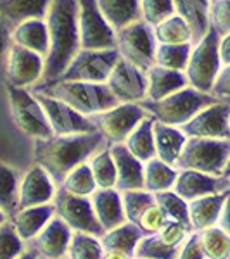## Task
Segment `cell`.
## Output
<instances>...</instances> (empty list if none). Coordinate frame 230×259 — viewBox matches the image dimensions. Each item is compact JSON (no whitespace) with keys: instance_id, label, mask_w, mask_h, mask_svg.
I'll list each match as a JSON object with an SVG mask.
<instances>
[{"instance_id":"6da1fadb","label":"cell","mask_w":230,"mask_h":259,"mask_svg":"<svg viewBox=\"0 0 230 259\" xmlns=\"http://www.w3.org/2000/svg\"><path fill=\"white\" fill-rule=\"evenodd\" d=\"M109 145L100 132L76 133V135H54L50 139L35 140L33 145V162L42 166L61 185L66 175L82 162H87Z\"/></svg>"},{"instance_id":"7a4b0ae2","label":"cell","mask_w":230,"mask_h":259,"mask_svg":"<svg viewBox=\"0 0 230 259\" xmlns=\"http://www.w3.org/2000/svg\"><path fill=\"white\" fill-rule=\"evenodd\" d=\"M45 21L49 28L50 49L45 57V69L40 83L57 80L82 50L78 0H52Z\"/></svg>"},{"instance_id":"3957f363","label":"cell","mask_w":230,"mask_h":259,"mask_svg":"<svg viewBox=\"0 0 230 259\" xmlns=\"http://www.w3.org/2000/svg\"><path fill=\"white\" fill-rule=\"evenodd\" d=\"M31 90H39L42 94H47L50 97L62 100L87 118L100 114V112L120 104V100L114 97L107 83L54 80L47 83H39Z\"/></svg>"},{"instance_id":"277c9868","label":"cell","mask_w":230,"mask_h":259,"mask_svg":"<svg viewBox=\"0 0 230 259\" xmlns=\"http://www.w3.org/2000/svg\"><path fill=\"white\" fill-rule=\"evenodd\" d=\"M218 100L220 99L213 94H206V92L196 90L194 87L187 85L185 89L175 92L161 100H144L140 102V106L156 121L182 128L198 112Z\"/></svg>"},{"instance_id":"5b68a950","label":"cell","mask_w":230,"mask_h":259,"mask_svg":"<svg viewBox=\"0 0 230 259\" xmlns=\"http://www.w3.org/2000/svg\"><path fill=\"white\" fill-rule=\"evenodd\" d=\"M228 157L230 140L187 137V142L175 168L194 169L201 171V173L215 175V177H223Z\"/></svg>"},{"instance_id":"8992f818","label":"cell","mask_w":230,"mask_h":259,"mask_svg":"<svg viewBox=\"0 0 230 259\" xmlns=\"http://www.w3.org/2000/svg\"><path fill=\"white\" fill-rule=\"evenodd\" d=\"M6 94L9 99L12 119L24 135L31 137L33 140H44L54 137L47 116L42 109L39 99L30 89L16 87L6 81Z\"/></svg>"},{"instance_id":"52a82bcc","label":"cell","mask_w":230,"mask_h":259,"mask_svg":"<svg viewBox=\"0 0 230 259\" xmlns=\"http://www.w3.org/2000/svg\"><path fill=\"white\" fill-rule=\"evenodd\" d=\"M220 35L215 30H210L204 38L192 45V52L189 57L185 74L189 85L196 90L211 94L218 73L221 69L220 52H218Z\"/></svg>"},{"instance_id":"ba28073f","label":"cell","mask_w":230,"mask_h":259,"mask_svg":"<svg viewBox=\"0 0 230 259\" xmlns=\"http://www.w3.org/2000/svg\"><path fill=\"white\" fill-rule=\"evenodd\" d=\"M120 56L130 61L142 71H147L156 64V49L158 40L154 36V28L144 19L125 26L123 30L116 31Z\"/></svg>"},{"instance_id":"9c48e42d","label":"cell","mask_w":230,"mask_h":259,"mask_svg":"<svg viewBox=\"0 0 230 259\" xmlns=\"http://www.w3.org/2000/svg\"><path fill=\"white\" fill-rule=\"evenodd\" d=\"M120 57L118 49H82L57 80L106 83Z\"/></svg>"},{"instance_id":"30bf717a","label":"cell","mask_w":230,"mask_h":259,"mask_svg":"<svg viewBox=\"0 0 230 259\" xmlns=\"http://www.w3.org/2000/svg\"><path fill=\"white\" fill-rule=\"evenodd\" d=\"M52 204L56 216H59L73 232L89 233V235L99 237V239L106 233L97 221L90 197L73 195L59 187Z\"/></svg>"},{"instance_id":"8fae6325","label":"cell","mask_w":230,"mask_h":259,"mask_svg":"<svg viewBox=\"0 0 230 259\" xmlns=\"http://www.w3.org/2000/svg\"><path fill=\"white\" fill-rule=\"evenodd\" d=\"M149 112L140 104L120 102L118 106L92 116L97 132L104 135V139L111 144H125V140L130 137V133L145 119Z\"/></svg>"},{"instance_id":"7c38bea8","label":"cell","mask_w":230,"mask_h":259,"mask_svg":"<svg viewBox=\"0 0 230 259\" xmlns=\"http://www.w3.org/2000/svg\"><path fill=\"white\" fill-rule=\"evenodd\" d=\"M78 28L82 49H116V30L99 9L97 0H78Z\"/></svg>"},{"instance_id":"4fadbf2b","label":"cell","mask_w":230,"mask_h":259,"mask_svg":"<svg viewBox=\"0 0 230 259\" xmlns=\"http://www.w3.org/2000/svg\"><path fill=\"white\" fill-rule=\"evenodd\" d=\"M31 90V89H30ZM35 97L39 99L42 109L47 116L54 135H76V133H92L97 132L92 118L80 114L66 102L50 97L47 94H42L39 90H31Z\"/></svg>"},{"instance_id":"5bb4252c","label":"cell","mask_w":230,"mask_h":259,"mask_svg":"<svg viewBox=\"0 0 230 259\" xmlns=\"http://www.w3.org/2000/svg\"><path fill=\"white\" fill-rule=\"evenodd\" d=\"M106 83L120 102L140 104L147 99V73L123 57H120Z\"/></svg>"},{"instance_id":"9a60e30c","label":"cell","mask_w":230,"mask_h":259,"mask_svg":"<svg viewBox=\"0 0 230 259\" xmlns=\"http://www.w3.org/2000/svg\"><path fill=\"white\" fill-rule=\"evenodd\" d=\"M45 59L36 52L12 44L6 62V81L23 89H33L39 85L44 76Z\"/></svg>"},{"instance_id":"2e32d148","label":"cell","mask_w":230,"mask_h":259,"mask_svg":"<svg viewBox=\"0 0 230 259\" xmlns=\"http://www.w3.org/2000/svg\"><path fill=\"white\" fill-rule=\"evenodd\" d=\"M187 137L230 140V102L218 100L192 118L180 128Z\"/></svg>"},{"instance_id":"e0dca14e","label":"cell","mask_w":230,"mask_h":259,"mask_svg":"<svg viewBox=\"0 0 230 259\" xmlns=\"http://www.w3.org/2000/svg\"><path fill=\"white\" fill-rule=\"evenodd\" d=\"M57 189L59 185L54 182L47 171L39 164H33L26 173L21 175L18 209L52 204Z\"/></svg>"},{"instance_id":"ac0fdd59","label":"cell","mask_w":230,"mask_h":259,"mask_svg":"<svg viewBox=\"0 0 230 259\" xmlns=\"http://www.w3.org/2000/svg\"><path fill=\"white\" fill-rule=\"evenodd\" d=\"M228 187V178L225 177H215V175L201 173V171L194 169H178V177L173 190L182 199L190 202V200L204 197V195L227 192Z\"/></svg>"},{"instance_id":"d6986e66","label":"cell","mask_w":230,"mask_h":259,"mask_svg":"<svg viewBox=\"0 0 230 259\" xmlns=\"http://www.w3.org/2000/svg\"><path fill=\"white\" fill-rule=\"evenodd\" d=\"M71 237H73V230L59 216L54 214L49 220V223L42 228V232L28 245H31L42 257L62 259L68 256Z\"/></svg>"},{"instance_id":"ffe728a7","label":"cell","mask_w":230,"mask_h":259,"mask_svg":"<svg viewBox=\"0 0 230 259\" xmlns=\"http://www.w3.org/2000/svg\"><path fill=\"white\" fill-rule=\"evenodd\" d=\"M109 150L116 164L118 182L116 189L120 192L127 190H142L144 189V164L140 159L125 147V144H111Z\"/></svg>"},{"instance_id":"44dd1931","label":"cell","mask_w":230,"mask_h":259,"mask_svg":"<svg viewBox=\"0 0 230 259\" xmlns=\"http://www.w3.org/2000/svg\"><path fill=\"white\" fill-rule=\"evenodd\" d=\"M90 200L97 221L104 228V232L120 227L127 221L123 199H121V192L118 189H97L90 195Z\"/></svg>"},{"instance_id":"7402d4cb","label":"cell","mask_w":230,"mask_h":259,"mask_svg":"<svg viewBox=\"0 0 230 259\" xmlns=\"http://www.w3.org/2000/svg\"><path fill=\"white\" fill-rule=\"evenodd\" d=\"M56 214L54 212V204H44V206H33L18 209L11 216L9 221L14 227L16 233L23 239L26 244L35 239L42 232V228L49 223V220Z\"/></svg>"},{"instance_id":"603a6c76","label":"cell","mask_w":230,"mask_h":259,"mask_svg":"<svg viewBox=\"0 0 230 259\" xmlns=\"http://www.w3.org/2000/svg\"><path fill=\"white\" fill-rule=\"evenodd\" d=\"M230 194V190L221 194L204 195V197L194 199L189 202V221L192 232H201L211 227H216L220 220L221 207L225 204V199Z\"/></svg>"},{"instance_id":"cb8c5ba5","label":"cell","mask_w":230,"mask_h":259,"mask_svg":"<svg viewBox=\"0 0 230 259\" xmlns=\"http://www.w3.org/2000/svg\"><path fill=\"white\" fill-rule=\"evenodd\" d=\"M12 41L21 47L40 54L42 57H47L50 49V36L45 19H26L21 21L12 30Z\"/></svg>"},{"instance_id":"d4e9b609","label":"cell","mask_w":230,"mask_h":259,"mask_svg":"<svg viewBox=\"0 0 230 259\" xmlns=\"http://www.w3.org/2000/svg\"><path fill=\"white\" fill-rule=\"evenodd\" d=\"M187 85H189V80L183 71H175L154 64L147 71V99L145 100H161L175 92L185 89Z\"/></svg>"},{"instance_id":"484cf974","label":"cell","mask_w":230,"mask_h":259,"mask_svg":"<svg viewBox=\"0 0 230 259\" xmlns=\"http://www.w3.org/2000/svg\"><path fill=\"white\" fill-rule=\"evenodd\" d=\"M187 135L178 126L165 124L161 121H154V144H156V157L165 161L166 164L177 166Z\"/></svg>"},{"instance_id":"4316f807","label":"cell","mask_w":230,"mask_h":259,"mask_svg":"<svg viewBox=\"0 0 230 259\" xmlns=\"http://www.w3.org/2000/svg\"><path fill=\"white\" fill-rule=\"evenodd\" d=\"M175 12L189 23L192 31V45L198 44L211 30L210 6L211 0H173Z\"/></svg>"},{"instance_id":"83f0119b","label":"cell","mask_w":230,"mask_h":259,"mask_svg":"<svg viewBox=\"0 0 230 259\" xmlns=\"http://www.w3.org/2000/svg\"><path fill=\"white\" fill-rule=\"evenodd\" d=\"M144 237L142 230L135 223L125 221L120 227L107 230L102 237H100V244L106 252H118L123 256L133 259L135 257V249L139 240Z\"/></svg>"},{"instance_id":"f1b7e54d","label":"cell","mask_w":230,"mask_h":259,"mask_svg":"<svg viewBox=\"0 0 230 259\" xmlns=\"http://www.w3.org/2000/svg\"><path fill=\"white\" fill-rule=\"evenodd\" d=\"M52 0H0V14L18 24L26 19H45Z\"/></svg>"},{"instance_id":"f546056e","label":"cell","mask_w":230,"mask_h":259,"mask_svg":"<svg viewBox=\"0 0 230 259\" xmlns=\"http://www.w3.org/2000/svg\"><path fill=\"white\" fill-rule=\"evenodd\" d=\"M99 9L116 31L142 19L140 0H97Z\"/></svg>"},{"instance_id":"4dcf8cb0","label":"cell","mask_w":230,"mask_h":259,"mask_svg":"<svg viewBox=\"0 0 230 259\" xmlns=\"http://www.w3.org/2000/svg\"><path fill=\"white\" fill-rule=\"evenodd\" d=\"M154 119L152 116H147L145 119L140 121V124L130 133L125 140L127 147L137 159L142 162H147L156 157V144H154Z\"/></svg>"},{"instance_id":"1f68e13d","label":"cell","mask_w":230,"mask_h":259,"mask_svg":"<svg viewBox=\"0 0 230 259\" xmlns=\"http://www.w3.org/2000/svg\"><path fill=\"white\" fill-rule=\"evenodd\" d=\"M178 177V169L171 164H166L160 157L147 161L144 164V190L150 194L173 190Z\"/></svg>"},{"instance_id":"d6a6232c","label":"cell","mask_w":230,"mask_h":259,"mask_svg":"<svg viewBox=\"0 0 230 259\" xmlns=\"http://www.w3.org/2000/svg\"><path fill=\"white\" fill-rule=\"evenodd\" d=\"M21 175L12 166L0 159V209L7 216L18 211Z\"/></svg>"},{"instance_id":"836d02e7","label":"cell","mask_w":230,"mask_h":259,"mask_svg":"<svg viewBox=\"0 0 230 259\" xmlns=\"http://www.w3.org/2000/svg\"><path fill=\"white\" fill-rule=\"evenodd\" d=\"M89 166L92 169V175H94L97 189H116L118 173H116V164L114 159H112L109 145L95 152L89 159Z\"/></svg>"},{"instance_id":"e575fe53","label":"cell","mask_w":230,"mask_h":259,"mask_svg":"<svg viewBox=\"0 0 230 259\" xmlns=\"http://www.w3.org/2000/svg\"><path fill=\"white\" fill-rule=\"evenodd\" d=\"M152 28L158 44H192L189 23L177 12Z\"/></svg>"},{"instance_id":"d590c367","label":"cell","mask_w":230,"mask_h":259,"mask_svg":"<svg viewBox=\"0 0 230 259\" xmlns=\"http://www.w3.org/2000/svg\"><path fill=\"white\" fill-rule=\"evenodd\" d=\"M61 189H64L66 192L73 195H80V197H90L95 190H97V185H95L94 175H92V169L89 166V161L78 164L76 168H73L66 175V178L62 180Z\"/></svg>"},{"instance_id":"8d00e7d4","label":"cell","mask_w":230,"mask_h":259,"mask_svg":"<svg viewBox=\"0 0 230 259\" xmlns=\"http://www.w3.org/2000/svg\"><path fill=\"white\" fill-rule=\"evenodd\" d=\"M190 52L192 44H158L156 64L163 66V68L183 71L185 73Z\"/></svg>"},{"instance_id":"74e56055","label":"cell","mask_w":230,"mask_h":259,"mask_svg":"<svg viewBox=\"0 0 230 259\" xmlns=\"http://www.w3.org/2000/svg\"><path fill=\"white\" fill-rule=\"evenodd\" d=\"M199 240L206 259H230V235L220 227L201 230Z\"/></svg>"},{"instance_id":"f35d334b","label":"cell","mask_w":230,"mask_h":259,"mask_svg":"<svg viewBox=\"0 0 230 259\" xmlns=\"http://www.w3.org/2000/svg\"><path fill=\"white\" fill-rule=\"evenodd\" d=\"M106 250L100 244L99 237L89 235V233L73 232L69 247H68V259H102Z\"/></svg>"},{"instance_id":"ab89813d","label":"cell","mask_w":230,"mask_h":259,"mask_svg":"<svg viewBox=\"0 0 230 259\" xmlns=\"http://www.w3.org/2000/svg\"><path fill=\"white\" fill-rule=\"evenodd\" d=\"M154 200L161 207V211L165 212L166 220L171 221H180L190 227L189 221V202L185 199H182L175 190H165L154 194Z\"/></svg>"},{"instance_id":"60d3db41","label":"cell","mask_w":230,"mask_h":259,"mask_svg":"<svg viewBox=\"0 0 230 259\" xmlns=\"http://www.w3.org/2000/svg\"><path fill=\"white\" fill-rule=\"evenodd\" d=\"M180 247H171L166 245L158 233L144 235L137 244L135 257L133 259H177Z\"/></svg>"},{"instance_id":"b9f144b4","label":"cell","mask_w":230,"mask_h":259,"mask_svg":"<svg viewBox=\"0 0 230 259\" xmlns=\"http://www.w3.org/2000/svg\"><path fill=\"white\" fill-rule=\"evenodd\" d=\"M121 199H123V209H125V218L130 223H137V220L140 218V214L144 212L150 204H154V194H150L147 190H127L121 192Z\"/></svg>"},{"instance_id":"7bdbcfd3","label":"cell","mask_w":230,"mask_h":259,"mask_svg":"<svg viewBox=\"0 0 230 259\" xmlns=\"http://www.w3.org/2000/svg\"><path fill=\"white\" fill-rule=\"evenodd\" d=\"M26 242L16 233L9 220L0 225V259H16L26 249Z\"/></svg>"},{"instance_id":"ee69618b","label":"cell","mask_w":230,"mask_h":259,"mask_svg":"<svg viewBox=\"0 0 230 259\" xmlns=\"http://www.w3.org/2000/svg\"><path fill=\"white\" fill-rule=\"evenodd\" d=\"M140 12L145 23L156 26L175 14V4L173 0H140Z\"/></svg>"},{"instance_id":"f6af8a7d","label":"cell","mask_w":230,"mask_h":259,"mask_svg":"<svg viewBox=\"0 0 230 259\" xmlns=\"http://www.w3.org/2000/svg\"><path fill=\"white\" fill-rule=\"evenodd\" d=\"M210 24L220 36L230 33V0H211Z\"/></svg>"},{"instance_id":"bcb514c9","label":"cell","mask_w":230,"mask_h":259,"mask_svg":"<svg viewBox=\"0 0 230 259\" xmlns=\"http://www.w3.org/2000/svg\"><path fill=\"white\" fill-rule=\"evenodd\" d=\"M166 216L165 212L161 211V207L158 206L156 202L150 204V206L140 214V218L137 220V227L142 230L144 235H152V233H158L160 230L166 225Z\"/></svg>"},{"instance_id":"7dc6e473","label":"cell","mask_w":230,"mask_h":259,"mask_svg":"<svg viewBox=\"0 0 230 259\" xmlns=\"http://www.w3.org/2000/svg\"><path fill=\"white\" fill-rule=\"evenodd\" d=\"M190 233H192V228L189 227V225L180 223V221L168 220L165 227L158 232V237H160L166 245H171V247H180Z\"/></svg>"},{"instance_id":"c3c4849f","label":"cell","mask_w":230,"mask_h":259,"mask_svg":"<svg viewBox=\"0 0 230 259\" xmlns=\"http://www.w3.org/2000/svg\"><path fill=\"white\" fill-rule=\"evenodd\" d=\"M12 30H14V24L0 14V73L6 71L7 56H9V50L14 44L12 41Z\"/></svg>"},{"instance_id":"681fc988","label":"cell","mask_w":230,"mask_h":259,"mask_svg":"<svg viewBox=\"0 0 230 259\" xmlns=\"http://www.w3.org/2000/svg\"><path fill=\"white\" fill-rule=\"evenodd\" d=\"M177 259H206L204 257L203 247H201L199 232H192L187 240L180 245Z\"/></svg>"},{"instance_id":"f907efd6","label":"cell","mask_w":230,"mask_h":259,"mask_svg":"<svg viewBox=\"0 0 230 259\" xmlns=\"http://www.w3.org/2000/svg\"><path fill=\"white\" fill-rule=\"evenodd\" d=\"M211 94L220 100H228L230 102V64L221 66L218 78H216L215 85H213Z\"/></svg>"},{"instance_id":"816d5d0a","label":"cell","mask_w":230,"mask_h":259,"mask_svg":"<svg viewBox=\"0 0 230 259\" xmlns=\"http://www.w3.org/2000/svg\"><path fill=\"white\" fill-rule=\"evenodd\" d=\"M216 227H220L225 233L230 235V194L227 195V199H225V204H223V207H221L220 220H218V223H216Z\"/></svg>"},{"instance_id":"f5cc1de1","label":"cell","mask_w":230,"mask_h":259,"mask_svg":"<svg viewBox=\"0 0 230 259\" xmlns=\"http://www.w3.org/2000/svg\"><path fill=\"white\" fill-rule=\"evenodd\" d=\"M218 52H220V61L223 66L230 64V33L225 36H220L218 44Z\"/></svg>"},{"instance_id":"db71d44e","label":"cell","mask_w":230,"mask_h":259,"mask_svg":"<svg viewBox=\"0 0 230 259\" xmlns=\"http://www.w3.org/2000/svg\"><path fill=\"white\" fill-rule=\"evenodd\" d=\"M16 259H39V252H36L31 245H26V249H24Z\"/></svg>"},{"instance_id":"11a10c76","label":"cell","mask_w":230,"mask_h":259,"mask_svg":"<svg viewBox=\"0 0 230 259\" xmlns=\"http://www.w3.org/2000/svg\"><path fill=\"white\" fill-rule=\"evenodd\" d=\"M102 259H130V257L123 256V254H118V252H106Z\"/></svg>"},{"instance_id":"9f6ffc18","label":"cell","mask_w":230,"mask_h":259,"mask_svg":"<svg viewBox=\"0 0 230 259\" xmlns=\"http://www.w3.org/2000/svg\"><path fill=\"white\" fill-rule=\"evenodd\" d=\"M223 177H225V178H230V157H228V161H227V166H225Z\"/></svg>"},{"instance_id":"6f0895ef","label":"cell","mask_w":230,"mask_h":259,"mask_svg":"<svg viewBox=\"0 0 230 259\" xmlns=\"http://www.w3.org/2000/svg\"><path fill=\"white\" fill-rule=\"evenodd\" d=\"M7 220H9V216H7L6 212H4L2 209H0V225H4V223H6Z\"/></svg>"},{"instance_id":"680465c9","label":"cell","mask_w":230,"mask_h":259,"mask_svg":"<svg viewBox=\"0 0 230 259\" xmlns=\"http://www.w3.org/2000/svg\"><path fill=\"white\" fill-rule=\"evenodd\" d=\"M39 259H49V257H42V256H39ZM62 259H68V257H62Z\"/></svg>"},{"instance_id":"91938a15","label":"cell","mask_w":230,"mask_h":259,"mask_svg":"<svg viewBox=\"0 0 230 259\" xmlns=\"http://www.w3.org/2000/svg\"><path fill=\"white\" fill-rule=\"evenodd\" d=\"M228 183H230V178H228ZM228 190H230V187H228Z\"/></svg>"}]
</instances>
